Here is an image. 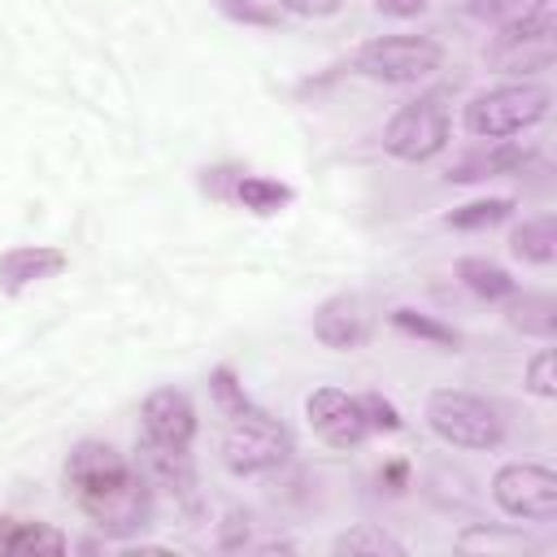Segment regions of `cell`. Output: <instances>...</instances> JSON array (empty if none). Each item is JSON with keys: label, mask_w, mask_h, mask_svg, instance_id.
Masks as SVG:
<instances>
[{"label": "cell", "mask_w": 557, "mask_h": 557, "mask_svg": "<svg viewBox=\"0 0 557 557\" xmlns=\"http://www.w3.org/2000/svg\"><path fill=\"white\" fill-rule=\"evenodd\" d=\"M209 387H213V396H218V405H222V413H226V418H239V413H248V409H252V405H248V396H244V387L235 383V374H231V370H213Z\"/></svg>", "instance_id": "obj_24"}, {"label": "cell", "mask_w": 557, "mask_h": 557, "mask_svg": "<svg viewBox=\"0 0 557 557\" xmlns=\"http://www.w3.org/2000/svg\"><path fill=\"white\" fill-rule=\"evenodd\" d=\"M513 257L522 261H535V265H548L553 252H557V222L553 218H535V222H522L513 231Z\"/></svg>", "instance_id": "obj_18"}, {"label": "cell", "mask_w": 557, "mask_h": 557, "mask_svg": "<svg viewBox=\"0 0 557 557\" xmlns=\"http://www.w3.org/2000/svg\"><path fill=\"white\" fill-rule=\"evenodd\" d=\"M366 331H370V322H366V309L357 296H331L313 313V335L326 348H357L366 339Z\"/></svg>", "instance_id": "obj_11"}, {"label": "cell", "mask_w": 557, "mask_h": 557, "mask_svg": "<svg viewBox=\"0 0 557 557\" xmlns=\"http://www.w3.org/2000/svg\"><path fill=\"white\" fill-rule=\"evenodd\" d=\"M513 200H474L466 209H453L448 213V226H461V231H474V226H492L500 218H509Z\"/></svg>", "instance_id": "obj_23"}, {"label": "cell", "mask_w": 557, "mask_h": 557, "mask_svg": "<svg viewBox=\"0 0 557 557\" xmlns=\"http://www.w3.org/2000/svg\"><path fill=\"white\" fill-rule=\"evenodd\" d=\"M392 322L400 326V331H409V335H422V339H435V344H457V335L448 331V326H440V322H431V318H418L413 309H396L392 313Z\"/></svg>", "instance_id": "obj_25"}, {"label": "cell", "mask_w": 557, "mask_h": 557, "mask_svg": "<svg viewBox=\"0 0 557 557\" xmlns=\"http://www.w3.org/2000/svg\"><path fill=\"white\" fill-rule=\"evenodd\" d=\"M218 9H222L226 17H235V22H257V26H274V22H278L270 9H257L252 0H218Z\"/></svg>", "instance_id": "obj_28"}, {"label": "cell", "mask_w": 557, "mask_h": 557, "mask_svg": "<svg viewBox=\"0 0 557 557\" xmlns=\"http://www.w3.org/2000/svg\"><path fill=\"white\" fill-rule=\"evenodd\" d=\"M440 61H444V48L426 35H383V39L361 44L352 57V65L379 83H418L435 74Z\"/></svg>", "instance_id": "obj_4"}, {"label": "cell", "mask_w": 557, "mask_h": 557, "mask_svg": "<svg viewBox=\"0 0 557 557\" xmlns=\"http://www.w3.org/2000/svg\"><path fill=\"white\" fill-rule=\"evenodd\" d=\"M74 500H78V505H83V513H87L100 531H109V535H131V531H139V527H144V518H148V509H152L148 479H144L135 466H131L126 474H117V479L100 483V487L78 492Z\"/></svg>", "instance_id": "obj_6"}, {"label": "cell", "mask_w": 557, "mask_h": 557, "mask_svg": "<svg viewBox=\"0 0 557 557\" xmlns=\"http://www.w3.org/2000/svg\"><path fill=\"white\" fill-rule=\"evenodd\" d=\"M235 200L252 213H278L292 200V187H283L274 178H261V174H239L235 178Z\"/></svg>", "instance_id": "obj_20"}, {"label": "cell", "mask_w": 557, "mask_h": 557, "mask_svg": "<svg viewBox=\"0 0 557 557\" xmlns=\"http://www.w3.org/2000/svg\"><path fill=\"white\" fill-rule=\"evenodd\" d=\"M139 474L148 479V487H170V492H187L196 483L191 474V457L187 448H174V444H157L144 435V457H139Z\"/></svg>", "instance_id": "obj_14"}, {"label": "cell", "mask_w": 557, "mask_h": 557, "mask_svg": "<svg viewBox=\"0 0 557 557\" xmlns=\"http://www.w3.org/2000/svg\"><path fill=\"white\" fill-rule=\"evenodd\" d=\"M126 470H131L126 457L113 444H100V440H83L70 453V461H65V479H70V492L74 496L87 492V487H100V483H109V479H117Z\"/></svg>", "instance_id": "obj_12"}, {"label": "cell", "mask_w": 557, "mask_h": 557, "mask_svg": "<svg viewBox=\"0 0 557 557\" xmlns=\"http://www.w3.org/2000/svg\"><path fill=\"white\" fill-rule=\"evenodd\" d=\"M492 496L505 513L513 518H531L544 522L557 513V474L548 466H531V461H513L500 466L492 479Z\"/></svg>", "instance_id": "obj_8"}, {"label": "cell", "mask_w": 557, "mask_h": 557, "mask_svg": "<svg viewBox=\"0 0 557 557\" xmlns=\"http://www.w3.org/2000/svg\"><path fill=\"white\" fill-rule=\"evenodd\" d=\"M527 387H531L535 396H553V392H557V383H553V352H548V348H540V352L527 361Z\"/></svg>", "instance_id": "obj_27"}, {"label": "cell", "mask_w": 557, "mask_h": 557, "mask_svg": "<svg viewBox=\"0 0 557 557\" xmlns=\"http://www.w3.org/2000/svg\"><path fill=\"white\" fill-rule=\"evenodd\" d=\"M65 535L39 522H17V518H0V553H61Z\"/></svg>", "instance_id": "obj_15"}, {"label": "cell", "mask_w": 557, "mask_h": 557, "mask_svg": "<svg viewBox=\"0 0 557 557\" xmlns=\"http://www.w3.org/2000/svg\"><path fill=\"white\" fill-rule=\"evenodd\" d=\"M139 418H144V435L157 440V444L187 448L191 435H196V405H191V396L178 392V387H161V392H152V396L144 400Z\"/></svg>", "instance_id": "obj_10"}, {"label": "cell", "mask_w": 557, "mask_h": 557, "mask_svg": "<svg viewBox=\"0 0 557 557\" xmlns=\"http://www.w3.org/2000/svg\"><path fill=\"white\" fill-rule=\"evenodd\" d=\"M335 553H405V544L392 540V535L379 531V527H352L348 535L335 540Z\"/></svg>", "instance_id": "obj_22"}, {"label": "cell", "mask_w": 557, "mask_h": 557, "mask_svg": "<svg viewBox=\"0 0 557 557\" xmlns=\"http://www.w3.org/2000/svg\"><path fill=\"white\" fill-rule=\"evenodd\" d=\"M448 144V96L422 91L418 100L400 104L383 131V148L400 161H426Z\"/></svg>", "instance_id": "obj_3"}, {"label": "cell", "mask_w": 557, "mask_h": 557, "mask_svg": "<svg viewBox=\"0 0 557 557\" xmlns=\"http://www.w3.org/2000/svg\"><path fill=\"white\" fill-rule=\"evenodd\" d=\"M509 326L522 331V335H535V339H553V331H557V300L553 296L522 292L509 305Z\"/></svg>", "instance_id": "obj_16"}, {"label": "cell", "mask_w": 557, "mask_h": 557, "mask_svg": "<svg viewBox=\"0 0 557 557\" xmlns=\"http://www.w3.org/2000/svg\"><path fill=\"white\" fill-rule=\"evenodd\" d=\"M305 413H309V426L335 444V448H352L370 435L366 426V413H361V400L348 396V392H335V387H318L309 400H305Z\"/></svg>", "instance_id": "obj_9"}, {"label": "cell", "mask_w": 557, "mask_h": 557, "mask_svg": "<svg viewBox=\"0 0 557 557\" xmlns=\"http://www.w3.org/2000/svg\"><path fill=\"white\" fill-rule=\"evenodd\" d=\"M553 57H557V22L548 9L522 22H505L487 44V65L496 74H535V70H548Z\"/></svg>", "instance_id": "obj_5"}, {"label": "cell", "mask_w": 557, "mask_h": 557, "mask_svg": "<svg viewBox=\"0 0 557 557\" xmlns=\"http://www.w3.org/2000/svg\"><path fill=\"white\" fill-rule=\"evenodd\" d=\"M527 161V152L522 148H492V152H474V157H461L453 170H448V178H457V183H470V178H492V174H505V170H518Z\"/></svg>", "instance_id": "obj_17"}, {"label": "cell", "mask_w": 557, "mask_h": 557, "mask_svg": "<svg viewBox=\"0 0 557 557\" xmlns=\"http://www.w3.org/2000/svg\"><path fill=\"white\" fill-rule=\"evenodd\" d=\"M426 422L444 444H457V448H496L505 435V418L496 405L470 392H453V387L431 392Z\"/></svg>", "instance_id": "obj_1"}, {"label": "cell", "mask_w": 557, "mask_h": 557, "mask_svg": "<svg viewBox=\"0 0 557 557\" xmlns=\"http://www.w3.org/2000/svg\"><path fill=\"white\" fill-rule=\"evenodd\" d=\"M544 4H548V0H470V13L483 17V22L505 26V22H522V17L540 13Z\"/></svg>", "instance_id": "obj_21"}, {"label": "cell", "mask_w": 557, "mask_h": 557, "mask_svg": "<svg viewBox=\"0 0 557 557\" xmlns=\"http://www.w3.org/2000/svg\"><path fill=\"white\" fill-rule=\"evenodd\" d=\"M548 87L540 83H509L496 91H483L466 104V131L479 139H505L527 126H535L548 113Z\"/></svg>", "instance_id": "obj_2"}, {"label": "cell", "mask_w": 557, "mask_h": 557, "mask_svg": "<svg viewBox=\"0 0 557 557\" xmlns=\"http://www.w3.org/2000/svg\"><path fill=\"white\" fill-rule=\"evenodd\" d=\"M361 400V413H366V426L370 431H400V413L392 400L383 396H357Z\"/></svg>", "instance_id": "obj_26"}, {"label": "cell", "mask_w": 557, "mask_h": 557, "mask_svg": "<svg viewBox=\"0 0 557 557\" xmlns=\"http://www.w3.org/2000/svg\"><path fill=\"white\" fill-rule=\"evenodd\" d=\"M457 274H461V283L474 292V296H483V300H500V296H513V278L496 265V261H483V257H466V261H457Z\"/></svg>", "instance_id": "obj_19"}, {"label": "cell", "mask_w": 557, "mask_h": 557, "mask_svg": "<svg viewBox=\"0 0 557 557\" xmlns=\"http://www.w3.org/2000/svg\"><path fill=\"white\" fill-rule=\"evenodd\" d=\"M287 453H292L287 431H283L274 418L257 413V409L239 413V418L231 422L226 440H222V461H226V470H235V474L274 470V466L287 461Z\"/></svg>", "instance_id": "obj_7"}, {"label": "cell", "mask_w": 557, "mask_h": 557, "mask_svg": "<svg viewBox=\"0 0 557 557\" xmlns=\"http://www.w3.org/2000/svg\"><path fill=\"white\" fill-rule=\"evenodd\" d=\"M65 270V252L61 248H48V244H35V248H9L0 257V287L4 292H22L30 283H44L52 274Z\"/></svg>", "instance_id": "obj_13"}, {"label": "cell", "mask_w": 557, "mask_h": 557, "mask_svg": "<svg viewBox=\"0 0 557 557\" xmlns=\"http://www.w3.org/2000/svg\"><path fill=\"white\" fill-rule=\"evenodd\" d=\"M379 4V13H387V17H413V13H422L431 0H374Z\"/></svg>", "instance_id": "obj_30"}, {"label": "cell", "mask_w": 557, "mask_h": 557, "mask_svg": "<svg viewBox=\"0 0 557 557\" xmlns=\"http://www.w3.org/2000/svg\"><path fill=\"white\" fill-rule=\"evenodd\" d=\"M278 9L300 13V17H331L339 9V0H278Z\"/></svg>", "instance_id": "obj_29"}]
</instances>
